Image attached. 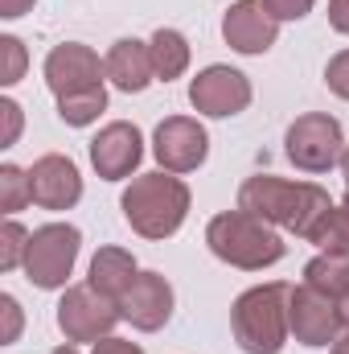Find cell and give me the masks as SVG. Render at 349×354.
<instances>
[{"mask_svg":"<svg viewBox=\"0 0 349 354\" xmlns=\"http://www.w3.org/2000/svg\"><path fill=\"white\" fill-rule=\"evenodd\" d=\"M312 4H317V0H263V8H267L275 21H300V17L312 12Z\"/></svg>","mask_w":349,"mask_h":354,"instance_id":"cell-25","label":"cell"},{"mask_svg":"<svg viewBox=\"0 0 349 354\" xmlns=\"http://www.w3.org/2000/svg\"><path fill=\"white\" fill-rule=\"evenodd\" d=\"M341 174H346V185H349V149L341 153Z\"/></svg>","mask_w":349,"mask_h":354,"instance_id":"cell-34","label":"cell"},{"mask_svg":"<svg viewBox=\"0 0 349 354\" xmlns=\"http://www.w3.org/2000/svg\"><path fill=\"white\" fill-rule=\"evenodd\" d=\"M119 313H123V322H132L144 334L161 330L173 317V284L161 272H140L136 284L119 297Z\"/></svg>","mask_w":349,"mask_h":354,"instance_id":"cell-13","label":"cell"},{"mask_svg":"<svg viewBox=\"0 0 349 354\" xmlns=\"http://www.w3.org/2000/svg\"><path fill=\"white\" fill-rule=\"evenodd\" d=\"M304 284H312L325 297H341L349 288V252H321L317 260L304 264Z\"/></svg>","mask_w":349,"mask_h":354,"instance_id":"cell-19","label":"cell"},{"mask_svg":"<svg viewBox=\"0 0 349 354\" xmlns=\"http://www.w3.org/2000/svg\"><path fill=\"white\" fill-rule=\"evenodd\" d=\"M206 243L222 264L243 268V272H263L283 260V239L271 231V223H263L247 210L214 214L206 227Z\"/></svg>","mask_w":349,"mask_h":354,"instance_id":"cell-3","label":"cell"},{"mask_svg":"<svg viewBox=\"0 0 349 354\" xmlns=\"http://www.w3.org/2000/svg\"><path fill=\"white\" fill-rule=\"evenodd\" d=\"M341 206H346V210H349V194H346V202H341Z\"/></svg>","mask_w":349,"mask_h":354,"instance_id":"cell-36","label":"cell"},{"mask_svg":"<svg viewBox=\"0 0 349 354\" xmlns=\"http://www.w3.org/2000/svg\"><path fill=\"white\" fill-rule=\"evenodd\" d=\"M103 107H107V91L103 87L58 99V115H62V124H70V128H87V124H94Z\"/></svg>","mask_w":349,"mask_h":354,"instance_id":"cell-20","label":"cell"},{"mask_svg":"<svg viewBox=\"0 0 349 354\" xmlns=\"http://www.w3.org/2000/svg\"><path fill=\"white\" fill-rule=\"evenodd\" d=\"M107 79H111V83H115L119 91H128V95H140V91H144L148 83H152V79H157L148 41H136V37H119V41L107 50Z\"/></svg>","mask_w":349,"mask_h":354,"instance_id":"cell-16","label":"cell"},{"mask_svg":"<svg viewBox=\"0 0 349 354\" xmlns=\"http://www.w3.org/2000/svg\"><path fill=\"white\" fill-rule=\"evenodd\" d=\"M123 218L144 239H169L189 214V185L173 174H140L119 198Z\"/></svg>","mask_w":349,"mask_h":354,"instance_id":"cell-2","label":"cell"},{"mask_svg":"<svg viewBox=\"0 0 349 354\" xmlns=\"http://www.w3.org/2000/svg\"><path fill=\"white\" fill-rule=\"evenodd\" d=\"M152 153L157 161L165 165V174H193L206 153H210V136L197 120L189 115H169L157 124V136H152Z\"/></svg>","mask_w":349,"mask_h":354,"instance_id":"cell-10","label":"cell"},{"mask_svg":"<svg viewBox=\"0 0 349 354\" xmlns=\"http://www.w3.org/2000/svg\"><path fill=\"white\" fill-rule=\"evenodd\" d=\"M29 189H33V202H37V206H46V210H70V206L83 198V177H79V169H74L70 157L50 153V157L33 161V169H29Z\"/></svg>","mask_w":349,"mask_h":354,"instance_id":"cell-15","label":"cell"},{"mask_svg":"<svg viewBox=\"0 0 349 354\" xmlns=\"http://www.w3.org/2000/svg\"><path fill=\"white\" fill-rule=\"evenodd\" d=\"M115 322H123L119 301L103 297L94 284H70L66 297L58 301V330L66 334V342H99V338H111Z\"/></svg>","mask_w":349,"mask_h":354,"instance_id":"cell-7","label":"cell"},{"mask_svg":"<svg viewBox=\"0 0 349 354\" xmlns=\"http://www.w3.org/2000/svg\"><path fill=\"white\" fill-rule=\"evenodd\" d=\"M0 46H4V54H8V71H4V79L0 83H17L21 75H25V46L17 41V37H0Z\"/></svg>","mask_w":349,"mask_h":354,"instance_id":"cell-26","label":"cell"},{"mask_svg":"<svg viewBox=\"0 0 349 354\" xmlns=\"http://www.w3.org/2000/svg\"><path fill=\"white\" fill-rule=\"evenodd\" d=\"M0 309H4V317H8L4 342H17V334H21V309H17V301H12V297H0Z\"/></svg>","mask_w":349,"mask_h":354,"instance_id":"cell-29","label":"cell"},{"mask_svg":"<svg viewBox=\"0 0 349 354\" xmlns=\"http://www.w3.org/2000/svg\"><path fill=\"white\" fill-rule=\"evenodd\" d=\"M79 248H83L79 227H70V223H46V227H37L29 235V252H25V276H29V284H37V288H62L66 276L74 272Z\"/></svg>","mask_w":349,"mask_h":354,"instance_id":"cell-5","label":"cell"},{"mask_svg":"<svg viewBox=\"0 0 349 354\" xmlns=\"http://www.w3.org/2000/svg\"><path fill=\"white\" fill-rule=\"evenodd\" d=\"M0 111H4V145H12V140H17V132H21V107H17L12 99H4V103H0Z\"/></svg>","mask_w":349,"mask_h":354,"instance_id":"cell-27","label":"cell"},{"mask_svg":"<svg viewBox=\"0 0 349 354\" xmlns=\"http://www.w3.org/2000/svg\"><path fill=\"white\" fill-rule=\"evenodd\" d=\"M333 305H337V317H341V326L349 330V288L337 297V301H333Z\"/></svg>","mask_w":349,"mask_h":354,"instance_id":"cell-32","label":"cell"},{"mask_svg":"<svg viewBox=\"0 0 349 354\" xmlns=\"http://www.w3.org/2000/svg\"><path fill=\"white\" fill-rule=\"evenodd\" d=\"M54 354H79V351H74V346H58Z\"/></svg>","mask_w":349,"mask_h":354,"instance_id":"cell-35","label":"cell"},{"mask_svg":"<svg viewBox=\"0 0 349 354\" xmlns=\"http://www.w3.org/2000/svg\"><path fill=\"white\" fill-rule=\"evenodd\" d=\"M25 252H29V231L8 218L4 231H0V268L12 272L17 264H25Z\"/></svg>","mask_w":349,"mask_h":354,"instance_id":"cell-23","label":"cell"},{"mask_svg":"<svg viewBox=\"0 0 349 354\" xmlns=\"http://www.w3.org/2000/svg\"><path fill=\"white\" fill-rule=\"evenodd\" d=\"M325 83H329V91H333L337 99H349V50H341V54L329 58V66H325Z\"/></svg>","mask_w":349,"mask_h":354,"instance_id":"cell-24","label":"cell"},{"mask_svg":"<svg viewBox=\"0 0 349 354\" xmlns=\"http://www.w3.org/2000/svg\"><path fill=\"white\" fill-rule=\"evenodd\" d=\"M25 202H33L29 174H25V169H17V165H4V169H0V210L17 214Z\"/></svg>","mask_w":349,"mask_h":354,"instance_id":"cell-22","label":"cell"},{"mask_svg":"<svg viewBox=\"0 0 349 354\" xmlns=\"http://www.w3.org/2000/svg\"><path fill=\"white\" fill-rule=\"evenodd\" d=\"M140 157H144V136H140L136 124L115 120V124H107V128L90 140V165H94V174L103 177V181L128 177L140 165Z\"/></svg>","mask_w":349,"mask_h":354,"instance_id":"cell-12","label":"cell"},{"mask_svg":"<svg viewBox=\"0 0 349 354\" xmlns=\"http://www.w3.org/2000/svg\"><path fill=\"white\" fill-rule=\"evenodd\" d=\"M308 243H317L321 252H349V210L333 206L308 235Z\"/></svg>","mask_w":349,"mask_h":354,"instance_id":"cell-21","label":"cell"},{"mask_svg":"<svg viewBox=\"0 0 349 354\" xmlns=\"http://www.w3.org/2000/svg\"><path fill=\"white\" fill-rule=\"evenodd\" d=\"M136 276H140V268L132 260V252H123V248H99L90 260V284L111 301H119L136 284Z\"/></svg>","mask_w":349,"mask_h":354,"instance_id":"cell-17","label":"cell"},{"mask_svg":"<svg viewBox=\"0 0 349 354\" xmlns=\"http://www.w3.org/2000/svg\"><path fill=\"white\" fill-rule=\"evenodd\" d=\"M222 37L239 54H267L279 37V21L263 8V0H239L222 17Z\"/></svg>","mask_w":349,"mask_h":354,"instance_id":"cell-14","label":"cell"},{"mask_svg":"<svg viewBox=\"0 0 349 354\" xmlns=\"http://www.w3.org/2000/svg\"><path fill=\"white\" fill-rule=\"evenodd\" d=\"M29 8H33V0H0V17H8V21L25 17Z\"/></svg>","mask_w":349,"mask_h":354,"instance_id":"cell-31","label":"cell"},{"mask_svg":"<svg viewBox=\"0 0 349 354\" xmlns=\"http://www.w3.org/2000/svg\"><path fill=\"white\" fill-rule=\"evenodd\" d=\"M329 25L349 37V0H329Z\"/></svg>","mask_w":349,"mask_h":354,"instance_id":"cell-30","label":"cell"},{"mask_svg":"<svg viewBox=\"0 0 349 354\" xmlns=\"http://www.w3.org/2000/svg\"><path fill=\"white\" fill-rule=\"evenodd\" d=\"M94 354H144V351H140L136 342H128V338H115V334H111V338H99V342H94Z\"/></svg>","mask_w":349,"mask_h":354,"instance_id":"cell-28","label":"cell"},{"mask_svg":"<svg viewBox=\"0 0 349 354\" xmlns=\"http://www.w3.org/2000/svg\"><path fill=\"white\" fill-rule=\"evenodd\" d=\"M288 326H292L296 342H304V346H329V342H337L341 330H346L341 317H337L333 297L317 292L312 284L292 288V297H288Z\"/></svg>","mask_w":349,"mask_h":354,"instance_id":"cell-8","label":"cell"},{"mask_svg":"<svg viewBox=\"0 0 349 354\" xmlns=\"http://www.w3.org/2000/svg\"><path fill=\"white\" fill-rule=\"evenodd\" d=\"M283 145H288V161H292L296 169H304V174H329V169L341 161V153H346V149H341V145H346L341 124H337L333 115H325V111L300 115V120L288 128Z\"/></svg>","mask_w":349,"mask_h":354,"instance_id":"cell-6","label":"cell"},{"mask_svg":"<svg viewBox=\"0 0 349 354\" xmlns=\"http://www.w3.org/2000/svg\"><path fill=\"white\" fill-rule=\"evenodd\" d=\"M239 210L255 214L263 223H275L300 239L312 235V227L333 210L329 194L312 181H283L275 174H255L239 189Z\"/></svg>","mask_w":349,"mask_h":354,"instance_id":"cell-1","label":"cell"},{"mask_svg":"<svg viewBox=\"0 0 349 354\" xmlns=\"http://www.w3.org/2000/svg\"><path fill=\"white\" fill-rule=\"evenodd\" d=\"M189 103H193L201 115L226 120V115L247 111V103H251V83H247V75L235 71V66H206V71L189 83Z\"/></svg>","mask_w":349,"mask_h":354,"instance_id":"cell-11","label":"cell"},{"mask_svg":"<svg viewBox=\"0 0 349 354\" xmlns=\"http://www.w3.org/2000/svg\"><path fill=\"white\" fill-rule=\"evenodd\" d=\"M148 50H152V71H157L161 83H173V79L185 75V66H189V41H185V33L157 29L152 41H148Z\"/></svg>","mask_w":349,"mask_h":354,"instance_id":"cell-18","label":"cell"},{"mask_svg":"<svg viewBox=\"0 0 349 354\" xmlns=\"http://www.w3.org/2000/svg\"><path fill=\"white\" fill-rule=\"evenodd\" d=\"M288 297L292 288L271 280L259 288H247L235 309H230V330H235V342L247 354H279L288 342Z\"/></svg>","mask_w":349,"mask_h":354,"instance_id":"cell-4","label":"cell"},{"mask_svg":"<svg viewBox=\"0 0 349 354\" xmlns=\"http://www.w3.org/2000/svg\"><path fill=\"white\" fill-rule=\"evenodd\" d=\"M329 354H349V330L337 338V342H333V351H329Z\"/></svg>","mask_w":349,"mask_h":354,"instance_id":"cell-33","label":"cell"},{"mask_svg":"<svg viewBox=\"0 0 349 354\" xmlns=\"http://www.w3.org/2000/svg\"><path fill=\"white\" fill-rule=\"evenodd\" d=\"M103 75H107V62H99V54L90 46H79V41L54 46L50 58H46V87L54 91L58 99L83 95V91H99L103 87Z\"/></svg>","mask_w":349,"mask_h":354,"instance_id":"cell-9","label":"cell"}]
</instances>
